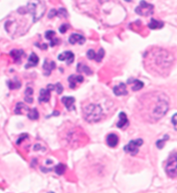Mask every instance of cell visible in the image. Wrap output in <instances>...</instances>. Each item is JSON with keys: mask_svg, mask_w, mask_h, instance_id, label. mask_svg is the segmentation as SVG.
<instances>
[{"mask_svg": "<svg viewBox=\"0 0 177 193\" xmlns=\"http://www.w3.org/2000/svg\"><path fill=\"white\" fill-rule=\"evenodd\" d=\"M169 109V98L165 93L151 92L142 95L137 104L141 117L148 122H156L166 115Z\"/></svg>", "mask_w": 177, "mask_h": 193, "instance_id": "obj_1", "label": "cell"}, {"mask_svg": "<svg viewBox=\"0 0 177 193\" xmlns=\"http://www.w3.org/2000/svg\"><path fill=\"white\" fill-rule=\"evenodd\" d=\"M144 59L146 70L154 75H168L174 65L173 55L161 47L149 48L144 54Z\"/></svg>", "mask_w": 177, "mask_h": 193, "instance_id": "obj_2", "label": "cell"}, {"mask_svg": "<svg viewBox=\"0 0 177 193\" xmlns=\"http://www.w3.org/2000/svg\"><path fill=\"white\" fill-rule=\"evenodd\" d=\"M84 119L88 122H97L103 117V109L101 105L96 103L85 104L82 108Z\"/></svg>", "mask_w": 177, "mask_h": 193, "instance_id": "obj_3", "label": "cell"}, {"mask_svg": "<svg viewBox=\"0 0 177 193\" xmlns=\"http://www.w3.org/2000/svg\"><path fill=\"white\" fill-rule=\"evenodd\" d=\"M83 135L84 133L80 129H71L65 136L66 143L70 147L78 146L85 139L82 138Z\"/></svg>", "mask_w": 177, "mask_h": 193, "instance_id": "obj_4", "label": "cell"}, {"mask_svg": "<svg viewBox=\"0 0 177 193\" xmlns=\"http://www.w3.org/2000/svg\"><path fill=\"white\" fill-rule=\"evenodd\" d=\"M177 156L175 153H174L172 155H170L169 161L167 162L166 167H165V170H166L167 174L169 177L172 178V179H174L176 178L177 175V161H176Z\"/></svg>", "mask_w": 177, "mask_h": 193, "instance_id": "obj_5", "label": "cell"}, {"mask_svg": "<svg viewBox=\"0 0 177 193\" xmlns=\"http://www.w3.org/2000/svg\"><path fill=\"white\" fill-rule=\"evenodd\" d=\"M143 143H144V141L142 139L130 141V142L128 143L126 146L124 147V151L134 155V154H137V152L139 150V147L143 145Z\"/></svg>", "mask_w": 177, "mask_h": 193, "instance_id": "obj_6", "label": "cell"}, {"mask_svg": "<svg viewBox=\"0 0 177 193\" xmlns=\"http://www.w3.org/2000/svg\"><path fill=\"white\" fill-rule=\"evenodd\" d=\"M153 5L146 3L145 1H142L139 6L136 9V12L141 16H149L153 13Z\"/></svg>", "mask_w": 177, "mask_h": 193, "instance_id": "obj_7", "label": "cell"}, {"mask_svg": "<svg viewBox=\"0 0 177 193\" xmlns=\"http://www.w3.org/2000/svg\"><path fill=\"white\" fill-rule=\"evenodd\" d=\"M84 78L81 75H71L68 78L69 86L71 89H74L77 84H80L83 82Z\"/></svg>", "mask_w": 177, "mask_h": 193, "instance_id": "obj_8", "label": "cell"}, {"mask_svg": "<svg viewBox=\"0 0 177 193\" xmlns=\"http://www.w3.org/2000/svg\"><path fill=\"white\" fill-rule=\"evenodd\" d=\"M58 59L60 61H67V63L68 65L72 64L73 62V60H74V55L73 54L72 52L70 51H68V52H64L61 54L59 56H58Z\"/></svg>", "mask_w": 177, "mask_h": 193, "instance_id": "obj_9", "label": "cell"}, {"mask_svg": "<svg viewBox=\"0 0 177 193\" xmlns=\"http://www.w3.org/2000/svg\"><path fill=\"white\" fill-rule=\"evenodd\" d=\"M55 68V63L54 61H48L46 60L43 64V72L45 76H49L50 75L51 72L54 70Z\"/></svg>", "mask_w": 177, "mask_h": 193, "instance_id": "obj_10", "label": "cell"}, {"mask_svg": "<svg viewBox=\"0 0 177 193\" xmlns=\"http://www.w3.org/2000/svg\"><path fill=\"white\" fill-rule=\"evenodd\" d=\"M119 136H117L116 134H110L106 137V143L109 147H117L118 143H119Z\"/></svg>", "mask_w": 177, "mask_h": 193, "instance_id": "obj_11", "label": "cell"}, {"mask_svg": "<svg viewBox=\"0 0 177 193\" xmlns=\"http://www.w3.org/2000/svg\"><path fill=\"white\" fill-rule=\"evenodd\" d=\"M113 92H114L115 95H117V96H124V95H126L127 93H128L126 86L124 83H120L119 86H115L113 88Z\"/></svg>", "mask_w": 177, "mask_h": 193, "instance_id": "obj_12", "label": "cell"}, {"mask_svg": "<svg viewBox=\"0 0 177 193\" xmlns=\"http://www.w3.org/2000/svg\"><path fill=\"white\" fill-rule=\"evenodd\" d=\"M50 99V91L48 89H42L40 91V96L38 100L40 103H48Z\"/></svg>", "mask_w": 177, "mask_h": 193, "instance_id": "obj_13", "label": "cell"}, {"mask_svg": "<svg viewBox=\"0 0 177 193\" xmlns=\"http://www.w3.org/2000/svg\"><path fill=\"white\" fill-rule=\"evenodd\" d=\"M85 41H86V39L81 35H79V34H72L71 36L69 37V42L71 44H75V43L83 44L85 42Z\"/></svg>", "mask_w": 177, "mask_h": 193, "instance_id": "obj_14", "label": "cell"}, {"mask_svg": "<svg viewBox=\"0 0 177 193\" xmlns=\"http://www.w3.org/2000/svg\"><path fill=\"white\" fill-rule=\"evenodd\" d=\"M45 36H46V38L48 40H50V45L52 47L55 46V45H57V44H59V42H60V41L55 37V33L54 32V31H48L47 33H46V35H45Z\"/></svg>", "mask_w": 177, "mask_h": 193, "instance_id": "obj_15", "label": "cell"}, {"mask_svg": "<svg viewBox=\"0 0 177 193\" xmlns=\"http://www.w3.org/2000/svg\"><path fill=\"white\" fill-rule=\"evenodd\" d=\"M62 103L64 104V105L67 107V109H68L69 111H71L73 109V105L74 102H75V99L73 96H64V97H62Z\"/></svg>", "mask_w": 177, "mask_h": 193, "instance_id": "obj_16", "label": "cell"}, {"mask_svg": "<svg viewBox=\"0 0 177 193\" xmlns=\"http://www.w3.org/2000/svg\"><path fill=\"white\" fill-rule=\"evenodd\" d=\"M29 108L27 105H25L23 103H18L17 106H16V109H15V113L18 115H22L23 114L24 112H28L29 111Z\"/></svg>", "mask_w": 177, "mask_h": 193, "instance_id": "obj_17", "label": "cell"}, {"mask_svg": "<svg viewBox=\"0 0 177 193\" xmlns=\"http://www.w3.org/2000/svg\"><path fill=\"white\" fill-rule=\"evenodd\" d=\"M38 61H39V58L37 57V55L36 54H31V55L29 56V61H28V64L26 65V68L31 67H36V65L38 64Z\"/></svg>", "mask_w": 177, "mask_h": 193, "instance_id": "obj_18", "label": "cell"}, {"mask_svg": "<svg viewBox=\"0 0 177 193\" xmlns=\"http://www.w3.org/2000/svg\"><path fill=\"white\" fill-rule=\"evenodd\" d=\"M11 57L14 59V61L16 63H20L22 56L23 55V50H18V49H15L11 53Z\"/></svg>", "mask_w": 177, "mask_h": 193, "instance_id": "obj_19", "label": "cell"}, {"mask_svg": "<svg viewBox=\"0 0 177 193\" xmlns=\"http://www.w3.org/2000/svg\"><path fill=\"white\" fill-rule=\"evenodd\" d=\"M128 124V118L127 116L124 112L119 114V121L117 123V126L119 128H124Z\"/></svg>", "mask_w": 177, "mask_h": 193, "instance_id": "obj_20", "label": "cell"}, {"mask_svg": "<svg viewBox=\"0 0 177 193\" xmlns=\"http://www.w3.org/2000/svg\"><path fill=\"white\" fill-rule=\"evenodd\" d=\"M33 92H34L33 89L30 88V87H28V88L25 90V92H24V94H25L24 100H25V102H27L28 104H30V103L33 102Z\"/></svg>", "mask_w": 177, "mask_h": 193, "instance_id": "obj_21", "label": "cell"}, {"mask_svg": "<svg viewBox=\"0 0 177 193\" xmlns=\"http://www.w3.org/2000/svg\"><path fill=\"white\" fill-rule=\"evenodd\" d=\"M163 26V22L157 21V20H155V19H152L151 22L149 23V27L152 29H161L162 27Z\"/></svg>", "mask_w": 177, "mask_h": 193, "instance_id": "obj_22", "label": "cell"}, {"mask_svg": "<svg viewBox=\"0 0 177 193\" xmlns=\"http://www.w3.org/2000/svg\"><path fill=\"white\" fill-rule=\"evenodd\" d=\"M78 72H85V73L87 74V75L93 74V71H92L87 66H86V65H82V64L78 65Z\"/></svg>", "mask_w": 177, "mask_h": 193, "instance_id": "obj_23", "label": "cell"}, {"mask_svg": "<svg viewBox=\"0 0 177 193\" xmlns=\"http://www.w3.org/2000/svg\"><path fill=\"white\" fill-rule=\"evenodd\" d=\"M130 85L132 86V90L133 91H139L144 87V83L140 81V80H133L132 82L130 83Z\"/></svg>", "mask_w": 177, "mask_h": 193, "instance_id": "obj_24", "label": "cell"}, {"mask_svg": "<svg viewBox=\"0 0 177 193\" xmlns=\"http://www.w3.org/2000/svg\"><path fill=\"white\" fill-rule=\"evenodd\" d=\"M28 117L30 120H37L39 118V113L36 109H32V110H29L28 111Z\"/></svg>", "mask_w": 177, "mask_h": 193, "instance_id": "obj_25", "label": "cell"}, {"mask_svg": "<svg viewBox=\"0 0 177 193\" xmlns=\"http://www.w3.org/2000/svg\"><path fill=\"white\" fill-rule=\"evenodd\" d=\"M9 87L11 90L20 88L21 87V82L18 79H15L14 80H11V81L9 82Z\"/></svg>", "mask_w": 177, "mask_h": 193, "instance_id": "obj_26", "label": "cell"}, {"mask_svg": "<svg viewBox=\"0 0 177 193\" xmlns=\"http://www.w3.org/2000/svg\"><path fill=\"white\" fill-rule=\"evenodd\" d=\"M48 89L49 91H52V90H55L57 92L58 94H61L62 92V90H63V87L60 84V83H57L55 86H52V85H49L48 86Z\"/></svg>", "mask_w": 177, "mask_h": 193, "instance_id": "obj_27", "label": "cell"}, {"mask_svg": "<svg viewBox=\"0 0 177 193\" xmlns=\"http://www.w3.org/2000/svg\"><path fill=\"white\" fill-rule=\"evenodd\" d=\"M54 170H55V172H56L57 174H59V175H62V174H63L66 171L65 165L58 164L57 166H55V168H54Z\"/></svg>", "mask_w": 177, "mask_h": 193, "instance_id": "obj_28", "label": "cell"}, {"mask_svg": "<svg viewBox=\"0 0 177 193\" xmlns=\"http://www.w3.org/2000/svg\"><path fill=\"white\" fill-rule=\"evenodd\" d=\"M104 55H105V51H104L103 48H100L99 51V53H98V54H96V56H95V60H96L98 62H100L102 59H103V57H104Z\"/></svg>", "mask_w": 177, "mask_h": 193, "instance_id": "obj_29", "label": "cell"}, {"mask_svg": "<svg viewBox=\"0 0 177 193\" xmlns=\"http://www.w3.org/2000/svg\"><path fill=\"white\" fill-rule=\"evenodd\" d=\"M87 57L89 58L90 60H94L95 59V56H96V53L94 52V50L93 49H90V50L87 52Z\"/></svg>", "mask_w": 177, "mask_h": 193, "instance_id": "obj_30", "label": "cell"}, {"mask_svg": "<svg viewBox=\"0 0 177 193\" xmlns=\"http://www.w3.org/2000/svg\"><path fill=\"white\" fill-rule=\"evenodd\" d=\"M166 140H168V138L164 140V141H163V140H159V141H158L156 142V146L159 147V148H163V146H164V143H165V141H166Z\"/></svg>", "mask_w": 177, "mask_h": 193, "instance_id": "obj_31", "label": "cell"}, {"mask_svg": "<svg viewBox=\"0 0 177 193\" xmlns=\"http://www.w3.org/2000/svg\"><path fill=\"white\" fill-rule=\"evenodd\" d=\"M68 26L67 25V24H63V25L60 28V31H61L62 33H65L66 31L68 30Z\"/></svg>", "mask_w": 177, "mask_h": 193, "instance_id": "obj_32", "label": "cell"}, {"mask_svg": "<svg viewBox=\"0 0 177 193\" xmlns=\"http://www.w3.org/2000/svg\"><path fill=\"white\" fill-rule=\"evenodd\" d=\"M175 119H176V114L174 115L173 119H172V122H173V124L174 126V129H175V126H176V122H175Z\"/></svg>", "mask_w": 177, "mask_h": 193, "instance_id": "obj_33", "label": "cell"}, {"mask_svg": "<svg viewBox=\"0 0 177 193\" xmlns=\"http://www.w3.org/2000/svg\"><path fill=\"white\" fill-rule=\"evenodd\" d=\"M48 193H54V192H48Z\"/></svg>", "mask_w": 177, "mask_h": 193, "instance_id": "obj_34", "label": "cell"}]
</instances>
